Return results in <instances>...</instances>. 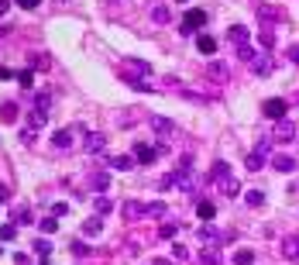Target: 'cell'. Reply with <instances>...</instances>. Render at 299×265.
Returning a JSON list of instances; mask_svg holds the SVG:
<instances>
[{
    "label": "cell",
    "mask_w": 299,
    "mask_h": 265,
    "mask_svg": "<svg viewBox=\"0 0 299 265\" xmlns=\"http://www.w3.org/2000/svg\"><path fill=\"white\" fill-rule=\"evenodd\" d=\"M203 24H207V14H203V11H189L183 17V24H179V31L189 38V35H200V28H203Z\"/></svg>",
    "instance_id": "1"
},
{
    "label": "cell",
    "mask_w": 299,
    "mask_h": 265,
    "mask_svg": "<svg viewBox=\"0 0 299 265\" xmlns=\"http://www.w3.org/2000/svg\"><path fill=\"white\" fill-rule=\"evenodd\" d=\"M248 69H251L254 76H272V69H275V59H272V52H258Z\"/></svg>",
    "instance_id": "2"
},
{
    "label": "cell",
    "mask_w": 299,
    "mask_h": 265,
    "mask_svg": "<svg viewBox=\"0 0 299 265\" xmlns=\"http://www.w3.org/2000/svg\"><path fill=\"white\" fill-rule=\"evenodd\" d=\"M286 110H289V104L282 100V97H275V100H265V104H262V114L272 117V121H282V117H286Z\"/></svg>",
    "instance_id": "3"
},
{
    "label": "cell",
    "mask_w": 299,
    "mask_h": 265,
    "mask_svg": "<svg viewBox=\"0 0 299 265\" xmlns=\"http://www.w3.org/2000/svg\"><path fill=\"white\" fill-rule=\"evenodd\" d=\"M83 148L93 152V155L104 152L107 148V135H100V131H86V135H83Z\"/></svg>",
    "instance_id": "4"
},
{
    "label": "cell",
    "mask_w": 299,
    "mask_h": 265,
    "mask_svg": "<svg viewBox=\"0 0 299 265\" xmlns=\"http://www.w3.org/2000/svg\"><path fill=\"white\" fill-rule=\"evenodd\" d=\"M272 138H275V141H292V138H296V124L282 117V121L275 124V135H272Z\"/></svg>",
    "instance_id": "5"
},
{
    "label": "cell",
    "mask_w": 299,
    "mask_h": 265,
    "mask_svg": "<svg viewBox=\"0 0 299 265\" xmlns=\"http://www.w3.org/2000/svg\"><path fill=\"white\" fill-rule=\"evenodd\" d=\"M282 258H289V262H299V234H289L286 241H282Z\"/></svg>",
    "instance_id": "6"
},
{
    "label": "cell",
    "mask_w": 299,
    "mask_h": 265,
    "mask_svg": "<svg viewBox=\"0 0 299 265\" xmlns=\"http://www.w3.org/2000/svg\"><path fill=\"white\" fill-rule=\"evenodd\" d=\"M207 76H210V80H213V83H227L230 69H227V66H224V62H220V59H217V62H210V66H207Z\"/></svg>",
    "instance_id": "7"
},
{
    "label": "cell",
    "mask_w": 299,
    "mask_h": 265,
    "mask_svg": "<svg viewBox=\"0 0 299 265\" xmlns=\"http://www.w3.org/2000/svg\"><path fill=\"white\" fill-rule=\"evenodd\" d=\"M200 262H203V265H220V262H224V255H220V244H217V248H213V244H207V248L200 252Z\"/></svg>",
    "instance_id": "8"
},
{
    "label": "cell",
    "mask_w": 299,
    "mask_h": 265,
    "mask_svg": "<svg viewBox=\"0 0 299 265\" xmlns=\"http://www.w3.org/2000/svg\"><path fill=\"white\" fill-rule=\"evenodd\" d=\"M196 48H200L203 55H213V52H217V38H213V35H203V31H200V35H196Z\"/></svg>",
    "instance_id": "9"
},
{
    "label": "cell",
    "mask_w": 299,
    "mask_h": 265,
    "mask_svg": "<svg viewBox=\"0 0 299 265\" xmlns=\"http://www.w3.org/2000/svg\"><path fill=\"white\" fill-rule=\"evenodd\" d=\"M145 210H148V203H141V200H127V203H124V217L127 220L145 217Z\"/></svg>",
    "instance_id": "10"
},
{
    "label": "cell",
    "mask_w": 299,
    "mask_h": 265,
    "mask_svg": "<svg viewBox=\"0 0 299 265\" xmlns=\"http://www.w3.org/2000/svg\"><path fill=\"white\" fill-rule=\"evenodd\" d=\"M52 148H58V152L72 148V131H55L52 135Z\"/></svg>",
    "instance_id": "11"
},
{
    "label": "cell",
    "mask_w": 299,
    "mask_h": 265,
    "mask_svg": "<svg viewBox=\"0 0 299 265\" xmlns=\"http://www.w3.org/2000/svg\"><path fill=\"white\" fill-rule=\"evenodd\" d=\"M134 155H138V165H148V162L158 159V152L151 148V145H138V148H134Z\"/></svg>",
    "instance_id": "12"
},
{
    "label": "cell",
    "mask_w": 299,
    "mask_h": 265,
    "mask_svg": "<svg viewBox=\"0 0 299 265\" xmlns=\"http://www.w3.org/2000/svg\"><path fill=\"white\" fill-rule=\"evenodd\" d=\"M196 238H200V241H203V244H213V241H220V231L213 228V224H203Z\"/></svg>",
    "instance_id": "13"
},
{
    "label": "cell",
    "mask_w": 299,
    "mask_h": 265,
    "mask_svg": "<svg viewBox=\"0 0 299 265\" xmlns=\"http://www.w3.org/2000/svg\"><path fill=\"white\" fill-rule=\"evenodd\" d=\"M90 186L96 190V193H107V190H110V176H107V173H93L90 176Z\"/></svg>",
    "instance_id": "14"
},
{
    "label": "cell",
    "mask_w": 299,
    "mask_h": 265,
    "mask_svg": "<svg viewBox=\"0 0 299 265\" xmlns=\"http://www.w3.org/2000/svg\"><path fill=\"white\" fill-rule=\"evenodd\" d=\"M11 220L17 224V228H21V224L28 228V224H31L35 217H31V210H28V207H14V210H11Z\"/></svg>",
    "instance_id": "15"
},
{
    "label": "cell",
    "mask_w": 299,
    "mask_h": 265,
    "mask_svg": "<svg viewBox=\"0 0 299 265\" xmlns=\"http://www.w3.org/2000/svg\"><path fill=\"white\" fill-rule=\"evenodd\" d=\"M93 207H96V214H100V217H107V214L114 210V200H110V196H104V193H96V200H93Z\"/></svg>",
    "instance_id": "16"
},
{
    "label": "cell",
    "mask_w": 299,
    "mask_h": 265,
    "mask_svg": "<svg viewBox=\"0 0 299 265\" xmlns=\"http://www.w3.org/2000/svg\"><path fill=\"white\" fill-rule=\"evenodd\" d=\"M227 38L234 42V45H244V42H248V28H244V24H230Z\"/></svg>",
    "instance_id": "17"
},
{
    "label": "cell",
    "mask_w": 299,
    "mask_h": 265,
    "mask_svg": "<svg viewBox=\"0 0 299 265\" xmlns=\"http://www.w3.org/2000/svg\"><path fill=\"white\" fill-rule=\"evenodd\" d=\"M151 127H155L158 135H165V138H169V135H172V131H175V124H172V121H169V117H151Z\"/></svg>",
    "instance_id": "18"
},
{
    "label": "cell",
    "mask_w": 299,
    "mask_h": 265,
    "mask_svg": "<svg viewBox=\"0 0 299 265\" xmlns=\"http://www.w3.org/2000/svg\"><path fill=\"white\" fill-rule=\"evenodd\" d=\"M272 165H275L278 173H292V169H296V159H292V155H275Z\"/></svg>",
    "instance_id": "19"
},
{
    "label": "cell",
    "mask_w": 299,
    "mask_h": 265,
    "mask_svg": "<svg viewBox=\"0 0 299 265\" xmlns=\"http://www.w3.org/2000/svg\"><path fill=\"white\" fill-rule=\"evenodd\" d=\"M220 193H224V196H237V193H241V183H237L234 176H227V179H220Z\"/></svg>",
    "instance_id": "20"
},
{
    "label": "cell",
    "mask_w": 299,
    "mask_h": 265,
    "mask_svg": "<svg viewBox=\"0 0 299 265\" xmlns=\"http://www.w3.org/2000/svg\"><path fill=\"white\" fill-rule=\"evenodd\" d=\"M227 176H230V165H227V162H213V169H210V179H213V183H220V179H227Z\"/></svg>",
    "instance_id": "21"
},
{
    "label": "cell",
    "mask_w": 299,
    "mask_h": 265,
    "mask_svg": "<svg viewBox=\"0 0 299 265\" xmlns=\"http://www.w3.org/2000/svg\"><path fill=\"white\" fill-rule=\"evenodd\" d=\"M254 55H258V48H254V45H248V42H244V45H237V59H241L244 66H251Z\"/></svg>",
    "instance_id": "22"
},
{
    "label": "cell",
    "mask_w": 299,
    "mask_h": 265,
    "mask_svg": "<svg viewBox=\"0 0 299 265\" xmlns=\"http://www.w3.org/2000/svg\"><path fill=\"white\" fill-rule=\"evenodd\" d=\"M262 165H265V155H258V152H251V155L244 159V169H248V173H258Z\"/></svg>",
    "instance_id": "23"
},
{
    "label": "cell",
    "mask_w": 299,
    "mask_h": 265,
    "mask_svg": "<svg viewBox=\"0 0 299 265\" xmlns=\"http://www.w3.org/2000/svg\"><path fill=\"white\" fill-rule=\"evenodd\" d=\"M165 214H169L165 200H155V203H148V210H145V217H165Z\"/></svg>",
    "instance_id": "24"
},
{
    "label": "cell",
    "mask_w": 299,
    "mask_h": 265,
    "mask_svg": "<svg viewBox=\"0 0 299 265\" xmlns=\"http://www.w3.org/2000/svg\"><path fill=\"white\" fill-rule=\"evenodd\" d=\"M100 231H104V217H100V214L83 224V234H100Z\"/></svg>",
    "instance_id": "25"
},
{
    "label": "cell",
    "mask_w": 299,
    "mask_h": 265,
    "mask_svg": "<svg viewBox=\"0 0 299 265\" xmlns=\"http://www.w3.org/2000/svg\"><path fill=\"white\" fill-rule=\"evenodd\" d=\"M196 214H200L203 220H213V214H217V210H213V203H210V200H200V203H196Z\"/></svg>",
    "instance_id": "26"
},
{
    "label": "cell",
    "mask_w": 299,
    "mask_h": 265,
    "mask_svg": "<svg viewBox=\"0 0 299 265\" xmlns=\"http://www.w3.org/2000/svg\"><path fill=\"white\" fill-rule=\"evenodd\" d=\"M110 165H114V169H121V173H127V169L134 165V155H117V159H110Z\"/></svg>",
    "instance_id": "27"
},
{
    "label": "cell",
    "mask_w": 299,
    "mask_h": 265,
    "mask_svg": "<svg viewBox=\"0 0 299 265\" xmlns=\"http://www.w3.org/2000/svg\"><path fill=\"white\" fill-rule=\"evenodd\" d=\"M45 121H48V110H45V107H38V104H35V110H31V127H42Z\"/></svg>",
    "instance_id": "28"
},
{
    "label": "cell",
    "mask_w": 299,
    "mask_h": 265,
    "mask_svg": "<svg viewBox=\"0 0 299 265\" xmlns=\"http://www.w3.org/2000/svg\"><path fill=\"white\" fill-rule=\"evenodd\" d=\"M169 17H172V14H169V7H151V21H155V24H165Z\"/></svg>",
    "instance_id": "29"
},
{
    "label": "cell",
    "mask_w": 299,
    "mask_h": 265,
    "mask_svg": "<svg viewBox=\"0 0 299 265\" xmlns=\"http://www.w3.org/2000/svg\"><path fill=\"white\" fill-rule=\"evenodd\" d=\"M0 121H17V110H14V104H0Z\"/></svg>",
    "instance_id": "30"
},
{
    "label": "cell",
    "mask_w": 299,
    "mask_h": 265,
    "mask_svg": "<svg viewBox=\"0 0 299 265\" xmlns=\"http://www.w3.org/2000/svg\"><path fill=\"white\" fill-rule=\"evenodd\" d=\"M244 200H248L251 207H262V203H265V193H262V190H248V193H244Z\"/></svg>",
    "instance_id": "31"
},
{
    "label": "cell",
    "mask_w": 299,
    "mask_h": 265,
    "mask_svg": "<svg viewBox=\"0 0 299 265\" xmlns=\"http://www.w3.org/2000/svg\"><path fill=\"white\" fill-rule=\"evenodd\" d=\"M35 252H38V258H42V262H48V255H52V244L42 238V241H35Z\"/></svg>",
    "instance_id": "32"
},
{
    "label": "cell",
    "mask_w": 299,
    "mask_h": 265,
    "mask_svg": "<svg viewBox=\"0 0 299 265\" xmlns=\"http://www.w3.org/2000/svg\"><path fill=\"white\" fill-rule=\"evenodd\" d=\"M234 262H237V265H251L254 262V252H251V248H241V252L234 255Z\"/></svg>",
    "instance_id": "33"
},
{
    "label": "cell",
    "mask_w": 299,
    "mask_h": 265,
    "mask_svg": "<svg viewBox=\"0 0 299 265\" xmlns=\"http://www.w3.org/2000/svg\"><path fill=\"white\" fill-rule=\"evenodd\" d=\"M14 234H17V224H4L0 228V241H14Z\"/></svg>",
    "instance_id": "34"
},
{
    "label": "cell",
    "mask_w": 299,
    "mask_h": 265,
    "mask_svg": "<svg viewBox=\"0 0 299 265\" xmlns=\"http://www.w3.org/2000/svg\"><path fill=\"white\" fill-rule=\"evenodd\" d=\"M17 83H21L24 90H31V86H35V76H31V69H24V72H17Z\"/></svg>",
    "instance_id": "35"
},
{
    "label": "cell",
    "mask_w": 299,
    "mask_h": 265,
    "mask_svg": "<svg viewBox=\"0 0 299 265\" xmlns=\"http://www.w3.org/2000/svg\"><path fill=\"white\" fill-rule=\"evenodd\" d=\"M131 69H134V72H138V76H148V62H141V59H131Z\"/></svg>",
    "instance_id": "36"
},
{
    "label": "cell",
    "mask_w": 299,
    "mask_h": 265,
    "mask_svg": "<svg viewBox=\"0 0 299 265\" xmlns=\"http://www.w3.org/2000/svg\"><path fill=\"white\" fill-rule=\"evenodd\" d=\"M186 100H196V104H210V97H203V93H193V90H183Z\"/></svg>",
    "instance_id": "37"
},
{
    "label": "cell",
    "mask_w": 299,
    "mask_h": 265,
    "mask_svg": "<svg viewBox=\"0 0 299 265\" xmlns=\"http://www.w3.org/2000/svg\"><path fill=\"white\" fill-rule=\"evenodd\" d=\"M17 138H21V145H31V141H35V127H21Z\"/></svg>",
    "instance_id": "38"
},
{
    "label": "cell",
    "mask_w": 299,
    "mask_h": 265,
    "mask_svg": "<svg viewBox=\"0 0 299 265\" xmlns=\"http://www.w3.org/2000/svg\"><path fill=\"white\" fill-rule=\"evenodd\" d=\"M21 11H35V7H42V0H14Z\"/></svg>",
    "instance_id": "39"
},
{
    "label": "cell",
    "mask_w": 299,
    "mask_h": 265,
    "mask_svg": "<svg viewBox=\"0 0 299 265\" xmlns=\"http://www.w3.org/2000/svg\"><path fill=\"white\" fill-rule=\"evenodd\" d=\"M254 152H258V155H268V152H272V138H262L254 145Z\"/></svg>",
    "instance_id": "40"
},
{
    "label": "cell",
    "mask_w": 299,
    "mask_h": 265,
    "mask_svg": "<svg viewBox=\"0 0 299 265\" xmlns=\"http://www.w3.org/2000/svg\"><path fill=\"white\" fill-rule=\"evenodd\" d=\"M131 83V86H134V90H145V93H155V86H151V83H145V80H127Z\"/></svg>",
    "instance_id": "41"
},
{
    "label": "cell",
    "mask_w": 299,
    "mask_h": 265,
    "mask_svg": "<svg viewBox=\"0 0 299 265\" xmlns=\"http://www.w3.org/2000/svg\"><path fill=\"white\" fill-rule=\"evenodd\" d=\"M55 228H58V217H45V220H42V231H45V234H52Z\"/></svg>",
    "instance_id": "42"
},
{
    "label": "cell",
    "mask_w": 299,
    "mask_h": 265,
    "mask_svg": "<svg viewBox=\"0 0 299 265\" xmlns=\"http://www.w3.org/2000/svg\"><path fill=\"white\" fill-rule=\"evenodd\" d=\"M175 231H179V224H172V220L162 224V238H175Z\"/></svg>",
    "instance_id": "43"
},
{
    "label": "cell",
    "mask_w": 299,
    "mask_h": 265,
    "mask_svg": "<svg viewBox=\"0 0 299 265\" xmlns=\"http://www.w3.org/2000/svg\"><path fill=\"white\" fill-rule=\"evenodd\" d=\"M172 255L175 258H189V248L186 244H172Z\"/></svg>",
    "instance_id": "44"
},
{
    "label": "cell",
    "mask_w": 299,
    "mask_h": 265,
    "mask_svg": "<svg viewBox=\"0 0 299 265\" xmlns=\"http://www.w3.org/2000/svg\"><path fill=\"white\" fill-rule=\"evenodd\" d=\"M262 45L272 48V45H275V35H272V31H262Z\"/></svg>",
    "instance_id": "45"
},
{
    "label": "cell",
    "mask_w": 299,
    "mask_h": 265,
    "mask_svg": "<svg viewBox=\"0 0 299 265\" xmlns=\"http://www.w3.org/2000/svg\"><path fill=\"white\" fill-rule=\"evenodd\" d=\"M72 255H76V258H83V255H90V248H86V244H79V241H76V244H72Z\"/></svg>",
    "instance_id": "46"
},
{
    "label": "cell",
    "mask_w": 299,
    "mask_h": 265,
    "mask_svg": "<svg viewBox=\"0 0 299 265\" xmlns=\"http://www.w3.org/2000/svg\"><path fill=\"white\" fill-rule=\"evenodd\" d=\"M52 214H55V217H66V214H69V207H66V203H55V207H52Z\"/></svg>",
    "instance_id": "47"
},
{
    "label": "cell",
    "mask_w": 299,
    "mask_h": 265,
    "mask_svg": "<svg viewBox=\"0 0 299 265\" xmlns=\"http://www.w3.org/2000/svg\"><path fill=\"white\" fill-rule=\"evenodd\" d=\"M289 62H296V66H299V45L289 48Z\"/></svg>",
    "instance_id": "48"
},
{
    "label": "cell",
    "mask_w": 299,
    "mask_h": 265,
    "mask_svg": "<svg viewBox=\"0 0 299 265\" xmlns=\"http://www.w3.org/2000/svg\"><path fill=\"white\" fill-rule=\"evenodd\" d=\"M7 200H11V190H7V186L0 183V203H7Z\"/></svg>",
    "instance_id": "49"
},
{
    "label": "cell",
    "mask_w": 299,
    "mask_h": 265,
    "mask_svg": "<svg viewBox=\"0 0 299 265\" xmlns=\"http://www.w3.org/2000/svg\"><path fill=\"white\" fill-rule=\"evenodd\" d=\"M7 11H11V0H0V17H4Z\"/></svg>",
    "instance_id": "50"
},
{
    "label": "cell",
    "mask_w": 299,
    "mask_h": 265,
    "mask_svg": "<svg viewBox=\"0 0 299 265\" xmlns=\"http://www.w3.org/2000/svg\"><path fill=\"white\" fill-rule=\"evenodd\" d=\"M151 265H172V262H169V258H155Z\"/></svg>",
    "instance_id": "51"
},
{
    "label": "cell",
    "mask_w": 299,
    "mask_h": 265,
    "mask_svg": "<svg viewBox=\"0 0 299 265\" xmlns=\"http://www.w3.org/2000/svg\"><path fill=\"white\" fill-rule=\"evenodd\" d=\"M0 255H4V248H0Z\"/></svg>",
    "instance_id": "52"
},
{
    "label": "cell",
    "mask_w": 299,
    "mask_h": 265,
    "mask_svg": "<svg viewBox=\"0 0 299 265\" xmlns=\"http://www.w3.org/2000/svg\"><path fill=\"white\" fill-rule=\"evenodd\" d=\"M179 4H186V0H179Z\"/></svg>",
    "instance_id": "53"
}]
</instances>
